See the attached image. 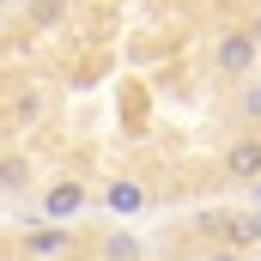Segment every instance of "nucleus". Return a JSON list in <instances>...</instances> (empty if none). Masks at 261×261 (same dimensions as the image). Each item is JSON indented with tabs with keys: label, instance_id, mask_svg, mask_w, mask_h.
Here are the masks:
<instances>
[{
	"label": "nucleus",
	"instance_id": "3",
	"mask_svg": "<svg viewBox=\"0 0 261 261\" xmlns=\"http://www.w3.org/2000/svg\"><path fill=\"white\" fill-rule=\"evenodd\" d=\"M219 170H225L231 182H261V134H237V140L225 146Z\"/></svg>",
	"mask_w": 261,
	"mask_h": 261
},
{
	"label": "nucleus",
	"instance_id": "7",
	"mask_svg": "<svg viewBox=\"0 0 261 261\" xmlns=\"http://www.w3.org/2000/svg\"><path fill=\"white\" fill-rule=\"evenodd\" d=\"M67 237H73V225H49V231H37V237H31L24 249H31V255H55Z\"/></svg>",
	"mask_w": 261,
	"mask_h": 261
},
{
	"label": "nucleus",
	"instance_id": "5",
	"mask_svg": "<svg viewBox=\"0 0 261 261\" xmlns=\"http://www.w3.org/2000/svg\"><path fill=\"white\" fill-rule=\"evenodd\" d=\"M103 206H110V213H140V206H146V182H140V176H116V182L103 189Z\"/></svg>",
	"mask_w": 261,
	"mask_h": 261
},
{
	"label": "nucleus",
	"instance_id": "6",
	"mask_svg": "<svg viewBox=\"0 0 261 261\" xmlns=\"http://www.w3.org/2000/svg\"><path fill=\"white\" fill-rule=\"evenodd\" d=\"M103 261H146V255H140V243H134L128 231H110L103 237Z\"/></svg>",
	"mask_w": 261,
	"mask_h": 261
},
{
	"label": "nucleus",
	"instance_id": "1",
	"mask_svg": "<svg viewBox=\"0 0 261 261\" xmlns=\"http://www.w3.org/2000/svg\"><path fill=\"white\" fill-rule=\"evenodd\" d=\"M261 61V24H231L213 43V73L219 79H249Z\"/></svg>",
	"mask_w": 261,
	"mask_h": 261
},
{
	"label": "nucleus",
	"instance_id": "2",
	"mask_svg": "<svg viewBox=\"0 0 261 261\" xmlns=\"http://www.w3.org/2000/svg\"><path fill=\"white\" fill-rule=\"evenodd\" d=\"M85 206H91V189H85L79 176H55V182L43 189V219H49V225H73Z\"/></svg>",
	"mask_w": 261,
	"mask_h": 261
},
{
	"label": "nucleus",
	"instance_id": "9",
	"mask_svg": "<svg viewBox=\"0 0 261 261\" xmlns=\"http://www.w3.org/2000/svg\"><path fill=\"white\" fill-rule=\"evenodd\" d=\"M200 261H243V255H237V249H206Z\"/></svg>",
	"mask_w": 261,
	"mask_h": 261
},
{
	"label": "nucleus",
	"instance_id": "8",
	"mask_svg": "<svg viewBox=\"0 0 261 261\" xmlns=\"http://www.w3.org/2000/svg\"><path fill=\"white\" fill-rule=\"evenodd\" d=\"M237 122H261V79H243V91H237Z\"/></svg>",
	"mask_w": 261,
	"mask_h": 261
},
{
	"label": "nucleus",
	"instance_id": "4",
	"mask_svg": "<svg viewBox=\"0 0 261 261\" xmlns=\"http://www.w3.org/2000/svg\"><path fill=\"white\" fill-rule=\"evenodd\" d=\"M213 231H225V249H255L261 243V213H231V219H206Z\"/></svg>",
	"mask_w": 261,
	"mask_h": 261
}]
</instances>
